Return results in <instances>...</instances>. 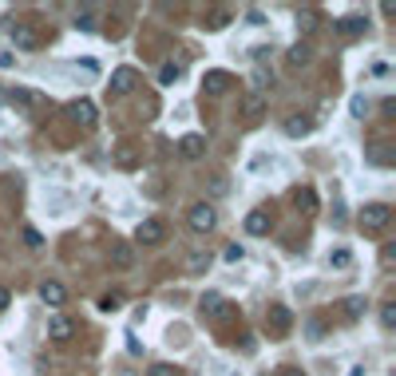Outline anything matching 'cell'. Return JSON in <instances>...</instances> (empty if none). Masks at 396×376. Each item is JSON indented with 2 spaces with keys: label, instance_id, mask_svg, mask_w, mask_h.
Returning a JSON list of instances; mask_svg holds the SVG:
<instances>
[{
  "label": "cell",
  "instance_id": "7",
  "mask_svg": "<svg viewBox=\"0 0 396 376\" xmlns=\"http://www.w3.org/2000/svg\"><path fill=\"white\" fill-rule=\"evenodd\" d=\"M135 67H115V72H111V95H127V92H135Z\"/></svg>",
  "mask_w": 396,
  "mask_h": 376
},
{
  "label": "cell",
  "instance_id": "9",
  "mask_svg": "<svg viewBox=\"0 0 396 376\" xmlns=\"http://www.w3.org/2000/svg\"><path fill=\"white\" fill-rule=\"evenodd\" d=\"M67 115H72L79 127H95V103H92V99H76V103H67Z\"/></svg>",
  "mask_w": 396,
  "mask_h": 376
},
{
  "label": "cell",
  "instance_id": "10",
  "mask_svg": "<svg viewBox=\"0 0 396 376\" xmlns=\"http://www.w3.org/2000/svg\"><path fill=\"white\" fill-rule=\"evenodd\" d=\"M72 333H76L72 317H63V313H52V317H48V337H52V341H67Z\"/></svg>",
  "mask_w": 396,
  "mask_h": 376
},
{
  "label": "cell",
  "instance_id": "35",
  "mask_svg": "<svg viewBox=\"0 0 396 376\" xmlns=\"http://www.w3.org/2000/svg\"><path fill=\"white\" fill-rule=\"evenodd\" d=\"M321 333H325V325H321V321H309V341H321Z\"/></svg>",
  "mask_w": 396,
  "mask_h": 376
},
{
  "label": "cell",
  "instance_id": "4",
  "mask_svg": "<svg viewBox=\"0 0 396 376\" xmlns=\"http://www.w3.org/2000/svg\"><path fill=\"white\" fill-rule=\"evenodd\" d=\"M266 325L273 333H289V329H293V313H289V305H269V309H266Z\"/></svg>",
  "mask_w": 396,
  "mask_h": 376
},
{
  "label": "cell",
  "instance_id": "36",
  "mask_svg": "<svg viewBox=\"0 0 396 376\" xmlns=\"http://www.w3.org/2000/svg\"><path fill=\"white\" fill-rule=\"evenodd\" d=\"M0 67H4V72H8V67H16V56H12V52H0Z\"/></svg>",
  "mask_w": 396,
  "mask_h": 376
},
{
  "label": "cell",
  "instance_id": "1",
  "mask_svg": "<svg viewBox=\"0 0 396 376\" xmlns=\"http://www.w3.org/2000/svg\"><path fill=\"white\" fill-rule=\"evenodd\" d=\"M357 222H361L364 234H380V230H384V226L393 222V206H384V202H368V206L361 210V214H357Z\"/></svg>",
  "mask_w": 396,
  "mask_h": 376
},
{
  "label": "cell",
  "instance_id": "5",
  "mask_svg": "<svg viewBox=\"0 0 396 376\" xmlns=\"http://www.w3.org/2000/svg\"><path fill=\"white\" fill-rule=\"evenodd\" d=\"M178 155L190 158V163H194V158H202L206 155V135H198V131L183 135V139H178Z\"/></svg>",
  "mask_w": 396,
  "mask_h": 376
},
{
  "label": "cell",
  "instance_id": "6",
  "mask_svg": "<svg viewBox=\"0 0 396 376\" xmlns=\"http://www.w3.org/2000/svg\"><path fill=\"white\" fill-rule=\"evenodd\" d=\"M12 44L20 48V52H36V48H40V36H36V28H32V24H12Z\"/></svg>",
  "mask_w": 396,
  "mask_h": 376
},
{
  "label": "cell",
  "instance_id": "25",
  "mask_svg": "<svg viewBox=\"0 0 396 376\" xmlns=\"http://www.w3.org/2000/svg\"><path fill=\"white\" fill-rule=\"evenodd\" d=\"M329 266L333 269H348V266H353V253H348V250H333L329 253Z\"/></svg>",
  "mask_w": 396,
  "mask_h": 376
},
{
  "label": "cell",
  "instance_id": "26",
  "mask_svg": "<svg viewBox=\"0 0 396 376\" xmlns=\"http://www.w3.org/2000/svg\"><path fill=\"white\" fill-rule=\"evenodd\" d=\"M348 111H353V119H364V115H368V99H364V95H353V99H348Z\"/></svg>",
  "mask_w": 396,
  "mask_h": 376
},
{
  "label": "cell",
  "instance_id": "3",
  "mask_svg": "<svg viewBox=\"0 0 396 376\" xmlns=\"http://www.w3.org/2000/svg\"><path fill=\"white\" fill-rule=\"evenodd\" d=\"M163 238H167V226L158 218H143L139 230H135V242H143V246H158Z\"/></svg>",
  "mask_w": 396,
  "mask_h": 376
},
{
  "label": "cell",
  "instance_id": "24",
  "mask_svg": "<svg viewBox=\"0 0 396 376\" xmlns=\"http://www.w3.org/2000/svg\"><path fill=\"white\" fill-rule=\"evenodd\" d=\"M380 325H384V329H396V301H384V305H380Z\"/></svg>",
  "mask_w": 396,
  "mask_h": 376
},
{
  "label": "cell",
  "instance_id": "21",
  "mask_svg": "<svg viewBox=\"0 0 396 376\" xmlns=\"http://www.w3.org/2000/svg\"><path fill=\"white\" fill-rule=\"evenodd\" d=\"M76 28L79 32H95V8L92 4H83V8L76 12Z\"/></svg>",
  "mask_w": 396,
  "mask_h": 376
},
{
  "label": "cell",
  "instance_id": "38",
  "mask_svg": "<svg viewBox=\"0 0 396 376\" xmlns=\"http://www.w3.org/2000/svg\"><path fill=\"white\" fill-rule=\"evenodd\" d=\"M380 258H384V266H393V262H396V246H384V253H380Z\"/></svg>",
  "mask_w": 396,
  "mask_h": 376
},
{
  "label": "cell",
  "instance_id": "2",
  "mask_svg": "<svg viewBox=\"0 0 396 376\" xmlns=\"http://www.w3.org/2000/svg\"><path fill=\"white\" fill-rule=\"evenodd\" d=\"M187 226L194 230V234H210V230L218 226V210H214L210 202H194L187 210Z\"/></svg>",
  "mask_w": 396,
  "mask_h": 376
},
{
  "label": "cell",
  "instance_id": "8",
  "mask_svg": "<svg viewBox=\"0 0 396 376\" xmlns=\"http://www.w3.org/2000/svg\"><path fill=\"white\" fill-rule=\"evenodd\" d=\"M333 28L341 32V36H364L368 20H364L361 12H348V16H341V20H333Z\"/></svg>",
  "mask_w": 396,
  "mask_h": 376
},
{
  "label": "cell",
  "instance_id": "31",
  "mask_svg": "<svg viewBox=\"0 0 396 376\" xmlns=\"http://www.w3.org/2000/svg\"><path fill=\"white\" fill-rule=\"evenodd\" d=\"M226 24H230V8H218V12L210 16V28H214V32L226 28Z\"/></svg>",
  "mask_w": 396,
  "mask_h": 376
},
{
  "label": "cell",
  "instance_id": "28",
  "mask_svg": "<svg viewBox=\"0 0 396 376\" xmlns=\"http://www.w3.org/2000/svg\"><path fill=\"white\" fill-rule=\"evenodd\" d=\"M24 246H28V250H40V246H44V238H40V230H32V226H24Z\"/></svg>",
  "mask_w": 396,
  "mask_h": 376
},
{
  "label": "cell",
  "instance_id": "11",
  "mask_svg": "<svg viewBox=\"0 0 396 376\" xmlns=\"http://www.w3.org/2000/svg\"><path fill=\"white\" fill-rule=\"evenodd\" d=\"M111 266L131 269L135 266V246H131V242H115V246H111Z\"/></svg>",
  "mask_w": 396,
  "mask_h": 376
},
{
  "label": "cell",
  "instance_id": "30",
  "mask_svg": "<svg viewBox=\"0 0 396 376\" xmlns=\"http://www.w3.org/2000/svg\"><path fill=\"white\" fill-rule=\"evenodd\" d=\"M293 198H298V206H305V210H313V206H317V194H313L309 187H305V190H298Z\"/></svg>",
  "mask_w": 396,
  "mask_h": 376
},
{
  "label": "cell",
  "instance_id": "13",
  "mask_svg": "<svg viewBox=\"0 0 396 376\" xmlns=\"http://www.w3.org/2000/svg\"><path fill=\"white\" fill-rule=\"evenodd\" d=\"M269 210H250L246 214V234H253V238H262V234H269Z\"/></svg>",
  "mask_w": 396,
  "mask_h": 376
},
{
  "label": "cell",
  "instance_id": "22",
  "mask_svg": "<svg viewBox=\"0 0 396 376\" xmlns=\"http://www.w3.org/2000/svg\"><path fill=\"white\" fill-rule=\"evenodd\" d=\"M313 28H317V12H313V8H301V12H298V32H301V36H309Z\"/></svg>",
  "mask_w": 396,
  "mask_h": 376
},
{
  "label": "cell",
  "instance_id": "23",
  "mask_svg": "<svg viewBox=\"0 0 396 376\" xmlns=\"http://www.w3.org/2000/svg\"><path fill=\"white\" fill-rule=\"evenodd\" d=\"M178 76H183V67H178V63H163V72H158V83H163V87H171Z\"/></svg>",
  "mask_w": 396,
  "mask_h": 376
},
{
  "label": "cell",
  "instance_id": "19",
  "mask_svg": "<svg viewBox=\"0 0 396 376\" xmlns=\"http://www.w3.org/2000/svg\"><path fill=\"white\" fill-rule=\"evenodd\" d=\"M364 309H368V301H364L361 293H353V297H345V309H341V313H345V321H361Z\"/></svg>",
  "mask_w": 396,
  "mask_h": 376
},
{
  "label": "cell",
  "instance_id": "29",
  "mask_svg": "<svg viewBox=\"0 0 396 376\" xmlns=\"http://www.w3.org/2000/svg\"><path fill=\"white\" fill-rule=\"evenodd\" d=\"M119 305H123V297H119V293H107V297H99V309H103V313H115Z\"/></svg>",
  "mask_w": 396,
  "mask_h": 376
},
{
  "label": "cell",
  "instance_id": "14",
  "mask_svg": "<svg viewBox=\"0 0 396 376\" xmlns=\"http://www.w3.org/2000/svg\"><path fill=\"white\" fill-rule=\"evenodd\" d=\"M309 131H313V119H309V115H289V119H285V135H289V139H305Z\"/></svg>",
  "mask_w": 396,
  "mask_h": 376
},
{
  "label": "cell",
  "instance_id": "40",
  "mask_svg": "<svg viewBox=\"0 0 396 376\" xmlns=\"http://www.w3.org/2000/svg\"><path fill=\"white\" fill-rule=\"evenodd\" d=\"M282 376H305V368H293V364H289V368H282Z\"/></svg>",
  "mask_w": 396,
  "mask_h": 376
},
{
  "label": "cell",
  "instance_id": "18",
  "mask_svg": "<svg viewBox=\"0 0 396 376\" xmlns=\"http://www.w3.org/2000/svg\"><path fill=\"white\" fill-rule=\"evenodd\" d=\"M364 158H368L373 167H388V163H393V151H388V143H373V147L364 151Z\"/></svg>",
  "mask_w": 396,
  "mask_h": 376
},
{
  "label": "cell",
  "instance_id": "20",
  "mask_svg": "<svg viewBox=\"0 0 396 376\" xmlns=\"http://www.w3.org/2000/svg\"><path fill=\"white\" fill-rule=\"evenodd\" d=\"M309 60H313V48H309V44H293V48H289V63H293V67H305Z\"/></svg>",
  "mask_w": 396,
  "mask_h": 376
},
{
  "label": "cell",
  "instance_id": "39",
  "mask_svg": "<svg viewBox=\"0 0 396 376\" xmlns=\"http://www.w3.org/2000/svg\"><path fill=\"white\" fill-rule=\"evenodd\" d=\"M8 301H12V293H8V289L0 285V309H8Z\"/></svg>",
  "mask_w": 396,
  "mask_h": 376
},
{
  "label": "cell",
  "instance_id": "16",
  "mask_svg": "<svg viewBox=\"0 0 396 376\" xmlns=\"http://www.w3.org/2000/svg\"><path fill=\"white\" fill-rule=\"evenodd\" d=\"M226 313H230V309H226L222 293H206V297H202V317H214V321H222Z\"/></svg>",
  "mask_w": 396,
  "mask_h": 376
},
{
  "label": "cell",
  "instance_id": "15",
  "mask_svg": "<svg viewBox=\"0 0 396 376\" xmlns=\"http://www.w3.org/2000/svg\"><path fill=\"white\" fill-rule=\"evenodd\" d=\"M230 83H234V79H230V72H206V79H202L206 95H222Z\"/></svg>",
  "mask_w": 396,
  "mask_h": 376
},
{
  "label": "cell",
  "instance_id": "34",
  "mask_svg": "<svg viewBox=\"0 0 396 376\" xmlns=\"http://www.w3.org/2000/svg\"><path fill=\"white\" fill-rule=\"evenodd\" d=\"M246 20H250L253 28H258V24H266V16H262V8H250V12H246Z\"/></svg>",
  "mask_w": 396,
  "mask_h": 376
},
{
  "label": "cell",
  "instance_id": "33",
  "mask_svg": "<svg viewBox=\"0 0 396 376\" xmlns=\"http://www.w3.org/2000/svg\"><path fill=\"white\" fill-rule=\"evenodd\" d=\"M147 376H178V368H174V364H151Z\"/></svg>",
  "mask_w": 396,
  "mask_h": 376
},
{
  "label": "cell",
  "instance_id": "12",
  "mask_svg": "<svg viewBox=\"0 0 396 376\" xmlns=\"http://www.w3.org/2000/svg\"><path fill=\"white\" fill-rule=\"evenodd\" d=\"M40 301H44V305H52V309H60L63 301H67L63 282H44V285H40Z\"/></svg>",
  "mask_w": 396,
  "mask_h": 376
},
{
  "label": "cell",
  "instance_id": "32",
  "mask_svg": "<svg viewBox=\"0 0 396 376\" xmlns=\"http://www.w3.org/2000/svg\"><path fill=\"white\" fill-rule=\"evenodd\" d=\"M222 258H226V262H230V266H234V262H242V258H246V246H226V253H222Z\"/></svg>",
  "mask_w": 396,
  "mask_h": 376
},
{
  "label": "cell",
  "instance_id": "37",
  "mask_svg": "<svg viewBox=\"0 0 396 376\" xmlns=\"http://www.w3.org/2000/svg\"><path fill=\"white\" fill-rule=\"evenodd\" d=\"M380 111H384V119H393V111H396V99H384V103H380Z\"/></svg>",
  "mask_w": 396,
  "mask_h": 376
},
{
  "label": "cell",
  "instance_id": "17",
  "mask_svg": "<svg viewBox=\"0 0 396 376\" xmlns=\"http://www.w3.org/2000/svg\"><path fill=\"white\" fill-rule=\"evenodd\" d=\"M262 111H266V99H262L258 92H250L246 99H242V115H246L250 123H253V119H262Z\"/></svg>",
  "mask_w": 396,
  "mask_h": 376
},
{
  "label": "cell",
  "instance_id": "27",
  "mask_svg": "<svg viewBox=\"0 0 396 376\" xmlns=\"http://www.w3.org/2000/svg\"><path fill=\"white\" fill-rule=\"evenodd\" d=\"M115 163H119V167H139V155H135L131 147H119V151H115Z\"/></svg>",
  "mask_w": 396,
  "mask_h": 376
}]
</instances>
